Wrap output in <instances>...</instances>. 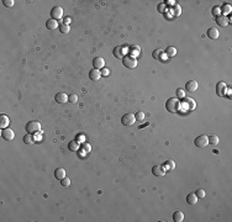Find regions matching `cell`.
Listing matches in <instances>:
<instances>
[{"mask_svg":"<svg viewBox=\"0 0 232 222\" xmlns=\"http://www.w3.org/2000/svg\"><path fill=\"white\" fill-rule=\"evenodd\" d=\"M165 54H167V57H174L175 54H177V48L173 47V46H169V47H167L165 48Z\"/></svg>","mask_w":232,"mask_h":222,"instance_id":"obj_27","label":"cell"},{"mask_svg":"<svg viewBox=\"0 0 232 222\" xmlns=\"http://www.w3.org/2000/svg\"><path fill=\"white\" fill-rule=\"evenodd\" d=\"M206 35H208V37L210 40H217L219 36H220V32H219L217 29H215V27H210V29L208 30V32H206Z\"/></svg>","mask_w":232,"mask_h":222,"instance_id":"obj_15","label":"cell"},{"mask_svg":"<svg viewBox=\"0 0 232 222\" xmlns=\"http://www.w3.org/2000/svg\"><path fill=\"white\" fill-rule=\"evenodd\" d=\"M163 166L165 168V170L172 172V170H174V168H175V163H174V161L169 159V161H167V162H165V164H164Z\"/></svg>","mask_w":232,"mask_h":222,"instance_id":"obj_29","label":"cell"},{"mask_svg":"<svg viewBox=\"0 0 232 222\" xmlns=\"http://www.w3.org/2000/svg\"><path fill=\"white\" fill-rule=\"evenodd\" d=\"M135 117H136V121H143V120H145V112L138 111V112L135 115Z\"/></svg>","mask_w":232,"mask_h":222,"instance_id":"obj_33","label":"cell"},{"mask_svg":"<svg viewBox=\"0 0 232 222\" xmlns=\"http://www.w3.org/2000/svg\"><path fill=\"white\" fill-rule=\"evenodd\" d=\"M26 131H27V133H31V135L40 132L41 131V124L39 121H36V120H33V121H29L26 124Z\"/></svg>","mask_w":232,"mask_h":222,"instance_id":"obj_2","label":"cell"},{"mask_svg":"<svg viewBox=\"0 0 232 222\" xmlns=\"http://www.w3.org/2000/svg\"><path fill=\"white\" fill-rule=\"evenodd\" d=\"M122 64L126 67V68H130V69H133L137 67V59L131 57V56H125L122 58Z\"/></svg>","mask_w":232,"mask_h":222,"instance_id":"obj_3","label":"cell"},{"mask_svg":"<svg viewBox=\"0 0 232 222\" xmlns=\"http://www.w3.org/2000/svg\"><path fill=\"white\" fill-rule=\"evenodd\" d=\"M1 137L4 138L5 141H13L15 138V133H14L13 130H10V128H4L1 131Z\"/></svg>","mask_w":232,"mask_h":222,"instance_id":"obj_12","label":"cell"},{"mask_svg":"<svg viewBox=\"0 0 232 222\" xmlns=\"http://www.w3.org/2000/svg\"><path fill=\"white\" fill-rule=\"evenodd\" d=\"M54 100L57 101L58 104H64L68 101V96H67V94H64V92H58V94L54 96Z\"/></svg>","mask_w":232,"mask_h":222,"instance_id":"obj_18","label":"cell"},{"mask_svg":"<svg viewBox=\"0 0 232 222\" xmlns=\"http://www.w3.org/2000/svg\"><path fill=\"white\" fill-rule=\"evenodd\" d=\"M180 14H182V7H180V5L179 4H174L173 5V16L178 17V16H180Z\"/></svg>","mask_w":232,"mask_h":222,"instance_id":"obj_30","label":"cell"},{"mask_svg":"<svg viewBox=\"0 0 232 222\" xmlns=\"http://www.w3.org/2000/svg\"><path fill=\"white\" fill-rule=\"evenodd\" d=\"M212 15L216 16V17L221 15V9H220V6H215V7H212Z\"/></svg>","mask_w":232,"mask_h":222,"instance_id":"obj_35","label":"cell"},{"mask_svg":"<svg viewBox=\"0 0 232 222\" xmlns=\"http://www.w3.org/2000/svg\"><path fill=\"white\" fill-rule=\"evenodd\" d=\"M46 27H47L48 30H56L58 27V22H57V20L50 18V20H47V22H46Z\"/></svg>","mask_w":232,"mask_h":222,"instance_id":"obj_22","label":"cell"},{"mask_svg":"<svg viewBox=\"0 0 232 222\" xmlns=\"http://www.w3.org/2000/svg\"><path fill=\"white\" fill-rule=\"evenodd\" d=\"M195 106H196L195 101H194L191 98H185L184 103L180 104V107H183L184 110H193V109H195Z\"/></svg>","mask_w":232,"mask_h":222,"instance_id":"obj_8","label":"cell"},{"mask_svg":"<svg viewBox=\"0 0 232 222\" xmlns=\"http://www.w3.org/2000/svg\"><path fill=\"white\" fill-rule=\"evenodd\" d=\"M198 87H199V84L196 80H189L187 84H185V90L189 92H195L198 90Z\"/></svg>","mask_w":232,"mask_h":222,"instance_id":"obj_14","label":"cell"},{"mask_svg":"<svg viewBox=\"0 0 232 222\" xmlns=\"http://www.w3.org/2000/svg\"><path fill=\"white\" fill-rule=\"evenodd\" d=\"M68 149L72 152H77L79 149V142L78 141H70L68 143Z\"/></svg>","mask_w":232,"mask_h":222,"instance_id":"obj_28","label":"cell"},{"mask_svg":"<svg viewBox=\"0 0 232 222\" xmlns=\"http://www.w3.org/2000/svg\"><path fill=\"white\" fill-rule=\"evenodd\" d=\"M195 195L198 196V199H204V198H205V190H202V189L196 190V194H195Z\"/></svg>","mask_w":232,"mask_h":222,"instance_id":"obj_36","label":"cell"},{"mask_svg":"<svg viewBox=\"0 0 232 222\" xmlns=\"http://www.w3.org/2000/svg\"><path fill=\"white\" fill-rule=\"evenodd\" d=\"M54 177H56V179L62 180L63 178H66V170L63 168H57L54 170Z\"/></svg>","mask_w":232,"mask_h":222,"instance_id":"obj_20","label":"cell"},{"mask_svg":"<svg viewBox=\"0 0 232 222\" xmlns=\"http://www.w3.org/2000/svg\"><path fill=\"white\" fill-rule=\"evenodd\" d=\"M22 141H24L25 144H33L35 143V137L31 133H26L22 138Z\"/></svg>","mask_w":232,"mask_h":222,"instance_id":"obj_23","label":"cell"},{"mask_svg":"<svg viewBox=\"0 0 232 222\" xmlns=\"http://www.w3.org/2000/svg\"><path fill=\"white\" fill-rule=\"evenodd\" d=\"M208 138H209V144H217V143L220 142L219 137H217L216 135H212V136H210V137H208Z\"/></svg>","mask_w":232,"mask_h":222,"instance_id":"obj_31","label":"cell"},{"mask_svg":"<svg viewBox=\"0 0 232 222\" xmlns=\"http://www.w3.org/2000/svg\"><path fill=\"white\" fill-rule=\"evenodd\" d=\"M136 122V117L133 114H125L121 117V124L124 126H132Z\"/></svg>","mask_w":232,"mask_h":222,"instance_id":"obj_5","label":"cell"},{"mask_svg":"<svg viewBox=\"0 0 232 222\" xmlns=\"http://www.w3.org/2000/svg\"><path fill=\"white\" fill-rule=\"evenodd\" d=\"M83 151H84V152H87V153H89L90 151H91V146L89 144V143H83Z\"/></svg>","mask_w":232,"mask_h":222,"instance_id":"obj_39","label":"cell"},{"mask_svg":"<svg viewBox=\"0 0 232 222\" xmlns=\"http://www.w3.org/2000/svg\"><path fill=\"white\" fill-rule=\"evenodd\" d=\"M61 184H62V186H69V185H70V179L69 178H63L61 180Z\"/></svg>","mask_w":232,"mask_h":222,"instance_id":"obj_38","label":"cell"},{"mask_svg":"<svg viewBox=\"0 0 232 222\" xmlns=\"http://www.w3.org/2000/svg\"><path fill=\"white\" fill-rule=\"evenodd\" d=\"M100 72H101V75H105V77L109 75V73H110V70L107 68H104L103 70H100Z\"/></svg>","mask_w":232,"mask_h":222,"instance_id":"obj_42","label":"cell"},{"mask_svg":"<svg viewBox=\"0 0 232 222\" xmlns=\"http://www.w3.org/2000/svg\"><path fill=\"white\" fill-rule=\"evenodd\" d=\"M59 31H61L62 33H68V32L70 31V29H69V25H66V24L61 25V26H59Z\"/></svg>","mask_w":232,"mask_h":222,"instance_id":"obj_32","label":"cell"},{"mask_svg":"<svg viewBox=\"0 0 232 222\" xmlns=\"http://www.w3.org/2000/svg\"><path fill=\"white\" fill-rule=\"evenodd\" d=\"M127 50L128 48H126V47H122V46H117V47H115L114 48V56L116 58H124L125 56H126V53H127Z\"/></svg>","mask_w":232,"mask_h":222,"instance_id":"obj_10","label":"cell"},{"mask_svg":"<svg viewBox=\"0 0 232 222\" xmlns=\"http://www.w3.org/2000/svg\"><path fill=\"white\" fill-rule=\"evenodd\" d=\"M187 202L189 204V205H195V204L198 202V196L195 195V192H190V194H188V196H187Z\"/></svg>","mask_w":232,"mask_h":222,"instance_id":"obj_21","label":"cell"},{"mask_svg":"<svg viewBox=\"0 0 232 222\" xmlns=\"http://www.w3.org/2000/svg\"><path fill=\"white\" fill-rule=\"evenodd\" d=\"M177 95H178V98H185V91L183 89H178L177 90Z\"/></svg>","mask_w":232,"mask_h":222,"instance_id":"obj_41","label":"cell"},{"mask_svg":"<svg viewBox=\"0 0 232 222\" xmlns=\"http://www.w3.org/2000/svg\"><path fill=\"white\" fill-rule=\"evenodd\" d=\"M127 53L131 56V57L136 58V57H138V56L141 54V47H140V46H137V44H132V46H130V47H128Z\"/></svg>","mask_w":232,"mask_h":222,"instance_id":"obj_9","label":"cell"},{"mask_svg":"<svg viewBox=\"0 0 232 222\" xmlns=\"http://www.w3.org/2000/svg\"><path fill=\"white\" fill-rule=\"evenodd\" d=\"M51 17L53 20H59L63 17V9L62 6H53L51 10Z\"/></svg>","mask_w":232,"mask_h":222,"instance_id":"obj_6","label":"cell"},{"mask_svg":"<svg viewBox=\"0 0 232 222\" xmlns=\"http://www.w3.org/2000/svg\"><path fill=\"white\" fill-rule=\"evenodd\" d=\"M184 220V214L183 211H175L173 214V221L174 222H182Z\"/></svg>","mask_w":232,"mask_h":222,"instance_id":"obj_25","label":"cell"},{"mask_svg":"<svg viewBox=\"0 0 232 222\" xmlns=\"http://www.w3.org/2000/svg\"><path fill=\"white\" fill-rule=\"evenodd\" d=\"M216 22H217V25H220V26H222V27H225V26L228 24V20L226 18V16L220 15V16L216 17Z\"/></svg>","mask_w":232,"mask_h":222,"instance_id":"obj_26","label":"cell"},{"mask_svg":"<svg viewBox=\"0 0 232 222\" xmlns=\"http://www.w3.org/2000/svg\"><path fill=\"white\" fill-rule=\"evenodd\" d=\"M227 92V85L225 81H219L216 84V94L221 98H224Z\"/></svg>","mask_w":232,"mask_h":222,"instance_id":"obj_7","label":"cell"},{"mask_svg":"<svg viewBox=\"0 0 232 222\" xmlns=\"http://www.w3.org/2000/svg\"><path fill=\"white\" fill-rule=\"evenodd\" d=\"M9 124H10V118H9L6 115H0V128L1 130L7 128Z\"/></svg>","mask_w":232,"mask_h":222,"instance_id":"obj_19","label":"cell"},{"mask_svg":"<svg viewBox=\"0 0 232 222\" xmlns=\"http://www.w3.org/2000/svg\"><path fill=\"white\" fill-rule=\"evenodd\" d=\"M93 66H94L95 69H100V68H103L105 66V61L103 57H95L94 59H93Z\"/></svg>","mask_w":232,"mask_h":222,"instance_id":"obj_17","label":"cell"},{"mask_svg":"<svg viewBox=\"0 0 232 222\" xmlns=\"http://www.w3.org/2000/svg\"><path fill=\"white\" fill-rule=\"evenodd\" d=\"M220 9H221V15H224V16L228 15V14L232 11V6H231L230 4H224Z\"/></svg>","mask_w":232,"mask_h":222,"instance_id":"obj_24","label":"cell"},{"mask_svg":"<svg viewBox=\"0 0 232 222\" xmlns=\"http://www.w3.org/2000/svg\"><path fill=\"white\" fill-rule=\"evenodd\" d=\"M165 109L169 111V112L172 114H175V112H178V111L180 110V101L177 99V98H170L167 100V103H165Z\"/></svg>","mask_w":232,"mask_h":222,"instance_id":"obj_1","label":"cell"},{"mask_svg":"<svg viewBox=\"0 0 232 222\" xmlns=\"http://www.w3.org/2000/svg\"><path fill=\"white\" fill-rule=\"evenodd\" d=\"M152 173H153V175H156V177H163V175L165 174V168L161 164H157L152 168Z\"/></svg>","mask_w":232,"mask_h":222,"instance_id":"obj_13","label":"cell"},{"mask_svg":"<svg viewBox=\"0 0 232 222\" xmlns=\"http://www.w3.org/2000/svg\"><path fill=\"white\" fill-rule=\"evenodd\" d=\"M152 57L154 58V59H157V61H159V62H164V61H167V54H165V52L163 51V50H156L153 53H152Z\"/></svg>","mask_w":232,"mask_h":222,"instance_id":"obj_11","label":"cell"},{"mask_svg":"<svg viewBox=\"0 0 232 222\" xmlns=\"http://www.w3.org/2000/svg\"><path fill=\"white\" fill-rule=\"evenodd\" d=\"M89 78H90V80H93V81H98L100 78H101V72L99 70V69H91L90 72H89Z\"/></svg>","mask_w":232,"mask_h":222,"instance_id":"obj_16","label":"cell"},{"mask_svg":"<svg viewBox=\"0 0 232 222\" xmlns=\"http://www.w3.org/2000/svg\"><path fill=\"white\" fill-rule=\"evenodd\" d=\"M165 9H167L165 3H161V4L158 5V11H159V13H164V11H165Z\"/></svg>","mask_w":232,"mask_h":222,"instance_id":"obj_40","label":"cell"},{"mask_svg":"<svg viewBox=\"0 0 232 222\" xmlns=\"http://www.w3.org/2000/svg\"><path fill=\"white\" fill-rule=\"evenodd\" d=\"M77 101H78V96H77L76 94H72V95L68 96V103H70V104H76Z\"/></svg>","mask_w":232,"mask_h":222,"instance_id":"obj_34","label":"cell"},{"mask_svg":"<svg viewBox=\"0 0 232 222\" xmlns=\"http://www.w3.org/2000/svg\"><path fill=\"white\" fill-rule=\"evenodd\" d=\"M3 4H4L6 7H13L14 4H15V1H14V0H3Z\"/></svg>","mask_w":232,"mask_h":222,"instance_id":"obj_37","label":"cell"},{"mask_svg":"<svg viewBox=\"0 0 232 222\" xmlns=\"http://www.w3.org/2000/svg\"><path fill=\"white\" fill-rule=\"evenodd\" d=\"M194 144H195L198 148H205L209 144V138H208V136H205V135L198 136L195 138V141H194Z\"/></svg>","mask_w":232,"mask_h":222,"instance_id":"obj_4","label":"cell"}]
</instances>
